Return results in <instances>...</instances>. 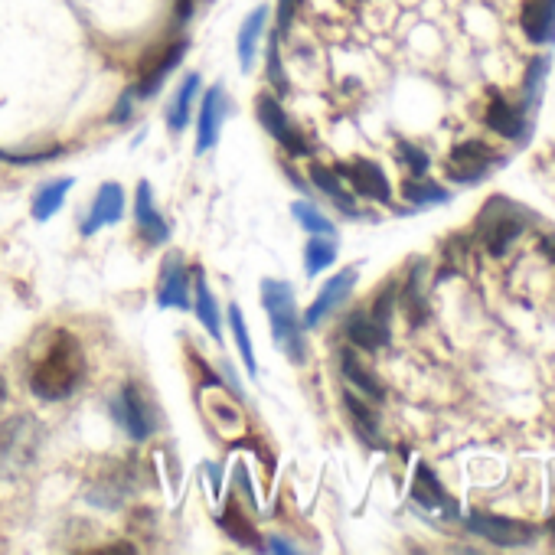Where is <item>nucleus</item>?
Masks as SVG:
<instances>
[{
    "instance_id": "a211bd4d",
    "label": "nucleus",
    "mask_w": 555,
    "mask_h": 555,
    "mask_svg": "<svg viewBox=\"0 0 555 555\" xmlns=\"http://www.w3.org/2000/svg\"><path fill=\"white\" fill-rule=\"evenodd\" d=\"M340 373H343V379L353 382V386L360 389L363 396L373 399V402L386 399V389H382V382L376 379L373 369L363 366V360L356 356V350H343V353H340Z\"/></svg>"
},
{
    "instance_id": "9d476101",
    "label": "nucleus",
    "mask_w": 555,
    "mask_h": 555,
    "mask_svg": "<svg viewBox=\"0 0 555 555\" xmlns=\"http://www.w3.org/2000/svg\"><path fill=\"white\" fill-rule=\"evenodd\" d=\"M226 89L213 85L206 92L203 105H200V121H196V154H209L219 144V131H222V118H226Z\"/></svg>"
},
{
    "instance_id": "f257e3e1",
    "label": "nucleus",
    "mask_w": 555,
    "mask_h": 555,
    "mask_svg": "<svg viewBox=\"0 0 555 555\" xmlns=\"http://www.w3.org/2000/svg\"><path fill=\"white\" fill-rule=\"evenodd\" d=\"M82 376H85L82 347L76 343L72 333L59 330L56 340H53V347H49L43 360L36 363L33 376H30V386H33V392L40 399L59 402V399H69L72 392L79 389Z\"/></svg>"
},
{
    "instance_id": "f8f14e48",
    "label": "nucleus",
    "mask_w": 555,
    "mask_h": 555,
    "mask_svg": "<svg viewBox=\"0 0 555 555\" xmlns=\"http://www.w3.org/2000/svg\"><path fill=\"white\" fill-rule=\"evenodd\" d=\"M183 53H187V40H174L167 49H160V53L154 56V63H147L144 72H141V82H138V89H131L138 98H151L160 85L167 82V76L180 66V59Z\"/></svg>"
},
{
    "instance_id": "72a5a7b5",
    "label": "nucleus",
    "mask_w": 555,
    "mask_h": 555,
    "mask_svg": "<svg viewBox=\"0 0 555 555\" xmlns=\"http://www.w3.org/2000/svg\"><path fill=\"white\" fill-rule=\"evenodd\" d=\"M268 82L275 85L278 92H288L285 66H281V56H278V36H271L268 40Z\"/></svg>"
},
{
    "instance_id": "0eeeda50",
    "label": "nucleus",
    "mask_w": 555,
    "mask_h": 555,
    "mask_svg": "<svg viewBox=\"0 0 555 555\" xmlns=\"http://www.w3.org/2000/svg\"><path fill=\"white\" fill-rule=\"evenodd\" d=\"M333 170L340 174V180H350V187L360 193L363 200H376V203L392 200V187L376 160L356 157V160H347V164H337Z\"/></svg>"
},
{
    "instance_id": "ddd939ff",
    "label": "nucleus",
    "mask_w": 555,
    "mask_h": 555,
    "mask_svg": "<svg viewBox=\"0 0 555 555\" xmlns=\"http://www.w3.org/2000/svg\"><path fill=\"white\" fill-rule=\"evenodd\" d=\"M190 278H187V265H183V258L174 255L167 258V265L160 268V285H157V304L160 307H180V311H187L190 307Z\"/></svg>"
},
{
    "instance_id": "f704fd0d",
    "label": "nucleus",
    "mask_w": 555,
    "mask_h": 555,
    "mask_svg": "<svg viewBox=\"0 0 555 555\" xmlns=\"http://www.w3.org/2000/svg\"><path fill=\"white\" fill-rule=\"evenodd\" d=\"M392 304H396V288L389 285V288L382 291L379 298H376L373 311H369V314H373V317L379 320V324H386V327H389V317H392Z\"/></svg>"
},
{
    "instance_id": "aec40b11",
    "label": "nucleus",
    "mask_w": 555,
    "mask_h": 555,
    "mask_svg": "<svg viewBox=\"0 0 555 555\" xmlns=\"http://www.w3.org/2000/svg\"><path fill=\"white\" fill-rule=\"evenodd\" d=\"M311 183L327 196V200L343 209L347 216H360L356 213V203H353V196L343 190V183H340V174L337 170H330V167H320V164H311Z\"/></svg>"
},
{
    "instance_id": "4be33fe9",
    "label": "nucleus",
    "mask_w": 555,
    "mask_h": 555,
    "mask_svg": "<svg viewBox=\"0 0 555 555\" xmlns=\"http://www.w3.org/2000/svg\"><path fill=\"white\" fill-rule=\"evenodd\" d=\"M402 307L405 314H409L412 324H422L428 307H425V262H415L409 271V281H405V291H402Z\"/></svg>"
},
{
    "instance_id": "f3484780",
    "label": "nucleus",
    "mask_w": 555,
    "mask_h": 555,
    "mask_svg": "<svg viewBox=\"0 0 555 555\" xmlns=\"http://www.w3.org/2000/svg\"><path fill=\"white\" fill-rule=\"evenodd\" d=\"M412 497H415V503H422L425 510H448V516H454V503H451L448 493H444L441 480L431 474L428 464H418L415 467Z\"/></svg>"
},
{
    "instance_id": "6ab92c4d",
    "label": "nucleus",
    "mask_w": 555,
    "mask_h": 555,
    "mask_svg": "<svg viewBox=\"0 0 555 555\" xmlns=\"http://www.w3.org/2000/svg\"><path fill=\"white\" fill-rule=\"evenodd\" d=\"M347 337L353 340V347H360L366 353H373L389 343V327L379 324L373 314H353L347 320Z\"/></svg>"
},
{
    "instance_id": "1a4fd4ad",
    "label": "nucleus",
    "mask_w": 555,
    "mask_h": 555,
    "mask_svg": "<svg viewBox=\"0 0 555 555\" xmlns=\"http://www.w3.org/2000/svg\"><path fill=\"white\" fill-rule=\"evenodd\" d=\"M493 164H503L500 157H493V151L487 144L480 141H464L458 147H451L448 154V170H451V180H461V183H474L484 174H490Z\"/></svg>"
},
{
    "instance_id": "dca6fc26",
    "label": "nucleus",
    "mask_w": 555,
    "mask_h": 555,
    "mask_svg": "<svg viewBox=\"0 0 555 555\" xmlns=\"http://www.w3.org/2000/svg\"><path fill=\"white\" fill-rule=\"evenodd\" d=\"M134 226H138L141 239L147 245H160V242H167V236H170L167 219L154 209L151 183H138V200H134Z\"/></svg>"
},
{
    "instance_id": "bb28decb",
    "label": "nucleus",
    "mask_w": 555,
    "mask_h": 555,
    "mask_svg": "<svg viewBox=\"0 0 555 555\" xmlns=\"http://www.w3.org/2000/svg\"><path fill=\"white\" fill-rule=\"evenodd\" d=\"M343 402H347V412H350V418H353V425H356V431H360V435L369 441V444H379V422H376V412L369 409L366 402H360L353 396V392H343Z\"/></svg>"
},
{
    "instance_id": "e433bc0d",
    "label": "nucleus",
    "mask_w": 555,
    "mask_h": 555,
    "mask_svg": "<svg viewBox=\"0 0 555 555\" xmlns=\"http://www.w3.org/2000/svg\"><path fill=\"white\" fill-rule=\"evenodd\" d=\"M56 154H59V147H49V151H40V154H4L0 151V160H10V164H40V160H49Z\"/></svg>"
},
{
    "instance_id": "2eb2a0df",
    "label": "nucleus",
    "mask_w": 555,
    "mask_h": 555,
    "mask_svg": "<svg viewBox=\"0 0 555 555\" xmlns=\"http://www.w3.org/2000/svg\"><path fill=\"white\" fill-rule=\"evenodd\" d=\"M487 128H490V131H497L500 138L523 141V138H526L529 121H526V111H523L520 105H513V102H507V98H503V95L493 92L490 108H487Z\"/></svg>"
},
{
    "instance_id": "20e7f679",
    "label": "nucleus",
    "mask_w": 555,
    "mask_h": 555,
    "mask_svg": "<svg viewBox=\"0 0 555 555\" xmlns=\"http://www.w3.org/2000/svg\"><path fill=\"white\" fill-rule=\"evenodd\" d=\"M464 526L471 529L474 536L493 542V546H503V549H520L529 546V542L536 539V529L529 523L520 520H510V516H497V513H467Z\"/></svg>"
},
{
    "instance_id": "7ed1b4c3",
    "label": "nucleus",
    "mask_w": 555,
    "mask_h": 555,
    "mask_svg": "<svg viewBox=\"0 0 555 555\" xmlns=\"http://www.w3.org/2000/svg\"><path fill=\"white\" fill-rule=\"evenodd\" d=\"M516 209L503 200V196H493L490 206L484 209V216H480V239H484V249L493 255V258H500V255H507V249L523 236V229H526V222L520 216H513Z\"/></svg>"
},
{
    "instance_id": "f03ea898",
    "label": "nucleus",
    "mask_w": 555,
    "mask_h": 555,
    "mask_svg": "<svg viewBox=\"0 0 555 555\" xmlns=\"http://www.w3.org/2000/svg\"><path fill=\"white\" fill-rule=\"evenodd\" d=\"M262 304L271 320V333L275 343L288 353V360L304 363L307 343H304V320L298 317V304H294V288L288 281L265 278L262 281Z\"/></svg>"
},
{
    "instance_id": "c756f323",
    "label": "nucleus",
    "mask_w": 555,
    "mask_h": 555,
    "mask_svg": "<svg viewBox=\"0 0 555 555\" xmlns=\"http://www.w3.org/2000/svg\"><path fill=\"white\" fill-rule=\"evenodd\" d=\"M549 76V56H536L533 63L526 69V79H523V105L526 108H536L542 102V85H546Z\"/></svg>"
},
{
    "instance_id": "393cba45",
    "label": "nucleus",
    "mask_w": 555,
    "mask_h": 555,
    "mask_svg": "<svg viewBox=\"0 0 555 555\" xmlns=\"http://www.w3.org/2000/svg\"><path fill=\"white\" fill-rule=\"evenodd\" d=\"M402 196L409 200L412 206H441L451 200V193L438 187V183H431L425 177H409L402 183Z\"/></svg>"
},
{
    "instance_id": "79ce46f5",
    "label": "nucleus",
    "mask_w": 555,
    "mask_h": 555,
    "mask_svg": "<svg viewBox=\"0 0 555 555\" xmlns=\"http://www.w3.org/2000/svg\"><path fill=\"white\" fill-rule=\"evenodd\" d=\"M549 529H552V533H555V516H552V520H549Z\"/></svg>"
},
{
    "instance_id": "cd10ccee",
    "label": "nucleus",
    "mask_w": 555,
    "mask_h": 555,
    "mask_svg": "<svg viewBox=\"0 0 555 555\" xmlns=\"http://www.w3.org/2000/svg\"><path fill=\"white\" fill-rule=\"evenodd\" d=\"M193 311L196 317H200V324L213 333V340L222 337V327H219V307H216V298L209 294L206 288V281L203 278H196V304H193Z\"/></svg>"
},
{
    "instance_id": "2f4dec72",
    "label": "nucleus",
    "mask_w": 555,
    "mask_h": 555,
    "mask_svg": "<svg viewBox=\"0 0 555 555\" xmlns=\"http://www.w3.org/2000/svg\"><path fill=\"white\" fill-rule=\"evenodd\" d=\"M291 216L298 219L307 232H314V236H333V222H330L324 213H320V209H317L314 203L298 200V203L291 206Z\"/></svg>"
},
{
    "instance_id": "423d86ee",
    "label": "nucleus",
    "mask_w": 555,
    "mask_h": 555,
    "mask_svg": "<svg viewBox=\"0 0 555 555\" xmlns=\"http://www.w3.org/2000/svg\"><path fill=\"white\" fill-rule=\"evenodd\" d=\"M255 111H258V125H262V128H265V131H268L271 138H275L281 147H285L288 154H294V157L311 154V147H307L304 134L288 121L285 108L278 105V98H275V95H268V92L258 95V98H255Z\"/></svg>"
},
{
    "instance_id": "39448f33",
    "label": "nucleus",
    "mask_w": 555,
    "mask_h": 555,
    "mask_svg": "<svg viewBox=\"0 0 555 555\" xmlns=\"http://www.w3.org/2000/svg\"><path fill=\"white\" fill-rule=\"evenodd\" d=\"M111 415H115V422L125 428L134 441L151 438L154 428H157V418L151 412V405H147L144 392L134 386V382H128V386L115 396V402H111Z\"/></svg>"
},
{
    "instance_id": "7c9ffc66",
    "label": "nucleus",
    "mask_w": 555,
    "mask_h": 555,
    "mask_svg": "<svg viewBox=\"0 0 555 555\" xmlns=\"http://www.w3.org/2000/svg\"><path fill=\"white\" fill-rule=\"evenodd\" d=\"M222 529H226V533L236 539V542H242V546H252V549H265V542H258V533H255V526L245 520L242 516V510H236V507H229L226 513H222Z\"/></svg>"
},
{
    "instance_id": "6e6552de",
    "label": "nucleus",
    "mask_w": 555,
    "mask_h": 555,
    "mask_svg": "<svg viewBox=\"0 0 555 555\" xmlns=\"http://www.w3.org/2000/svg\"><path fill=\"white\" fill-rule=\"evenodd\" d=\"M356 278H360V271L356 268H343L340 275H333L324 288H320V294L314 298V304L307 307L304 314V330H317L324 320L337 311V307L350 298V291L356 288Z\"/></svg>"
},
{
    "instance_id": "c85d7f7f",
    "label": "nucleus",
    "mask_w": 555,
    "mask_h": 555,
    "mask_svg": "<svg viewBox=\"0 0 555 555\" xmlns=\"http://www.w3.org/2000/svg\"><path fill=\"white\" fill-rule=\"evenodd\" d=\"M229 330H232V340H236V347H239L245 369H249V376H255L258 363H255V350H252V337H249V327H245V317L239 307H229Z\"/></svg>"
},
{
    "instance_id": "a878e982",
    "label": "nucleus",
    "mask_w": 555,
    "mask_h": 555,
    "mask_svg": "<svg viewBox=\"0 0 555 555\" xmlns=\"http://www.w3.org/2000/svg\"><path fill=\"white\" fill-rule=\"evenodd\" d=\"M333 262H337V245H333L327 236H314L311 242H307L304 249V271L307 275H320V271H327Z\"/></svg>"
},
{
    "instance_id": "b1692460",
    "label": "nucleus",
    "mask_w": 555,
    "mask_h": 555,
    "mask_svg": "<svg viewBox=\"0 0 555 555\" xmlns=\"http://www.w3.org/2000/svg\"><path fill=\"white\" fill-rule=\"evenodd\" d=\"M69 190H72V180H53V183H46V187L36 193V200H33V219L36 222L53 219L59 209H63Z\"/></svg>"
},
{
    "instance_id": "58836bf2",
    "label": "nucleus",
    "mask_w": 555,
    "mask_h": 555,
    "mask_svg": "<svg viewBox=\"0 0 555 555\" xmlns=\"http://www.w3.org/2000/svg\"><path fill=\"white\" fill-rule=\"evenodd\" d=\"M265 549H271V552H294V546H288V542H285V539H278V536H275V539H268V542H265Z\"/></svg>"
},
{
    "instance_id": "4c0bfd02",
    "label": "nucleus",
    "mask_w": 555,
    "mask_h": 555,
    "mask_svg": "<svg viewBox=\"0 0 555 555\" xmlns=\"http://www.w3.org/2000/svg\"><path fill=\"white\" fill-rule=\"evenodd\" d=\"M190 14H193V0H177V20L180 23L190 20Z\"/></svg>"
},
{
    "instance_id": "412c9836",
    "label": "nucleus",
    "mask_w": 555,
    "mask_h": 555,
    "mask_svg": "<svg viewBox=\"0 0 555 555\" xmlns=\"http://www.w3.org/2000/svg\"><path fill=\"white\" fill-rule=\"evenodd\" d=\"M265 23H268V7H255L249 17H245V23L239 27V63L242 69H252L255 63V46H258V36L265 33Z\"/></svg>"
},
{
    "instance_id": "c9c22d12",
    "label": "nucleus",
    "mask_w": 555,
    "mask_h": 555,
    "mask_svg": "<svg viewBox=\"0 0 555 555\" xmlns=\"http://www.w3.org/2000/svg\"><path fill=\"white\" fill-rule=\"evenodd\" d=\"M301 0H278V33H288L291 30V20L298 14Z\"/></svg>"
},
{
    "instance_id": "4468645a",
    "label": "nucleus",
    "mask_w": 555,
    "mask_h": 555,
    "mask_svg": "<svg viewBox=\"0 0 555 555\" xmlns=\"http://www.w3.org/2000/svg\"><path fill=\"white\" fill-rule=\"evenodd\" d=\"M520 27L529 43H555V0H523Z\"/></svg>"
},
{
    "instance_id": "a19ab883",
    "label": "nucleus",
    "mask_w": 555,
    "mask_h": 555,
    "mask_svg": "<svg viewBox=\"0 0 555 555\" xmlns=\"http://www.w3.org/2000/svg\"><path fill=\"white\" fill-rule=\"evenodd\" d=\"M4 396H7V389H4V382H0V402H4Z\"/></svg>"
},
{
    "instance_id": "473e14b6",
    "label": "nucleus",
    "mask_w": 555,
    "mask_h": 555,
    "mask_svg": "<svg viewBox=\"0 0 555 555\" xmlns=\"http://www.w3.org/2000/svg\"><path fill=\"white\" fill-rule=\"evenodd\" d=\"M399 157L405 160V167H409L412 177H425V174H428V164H431V160H428V154L422 151V147L402 141V144H399Z\"/></svg>"
},
{
    "instance_id": "9b49d317",
    "label": "nucleus",
    "mask_w": 555,
    "mask_h": 555,
    "mask_svg": "<svg viewBox=\"0 0 555 555\" xmlns=\"http://www.w3.org/2000/svg\"><path fill=\"white\" fill-rule=\"evenodd\" d=\"M125 216V190L121 183H102L92 200V213L82 222V236H95L98 229L115 226Z\"/></svg>"
},
{
    "instance_id": "ea45409f",
    "label": "nucleus",
    "mask_w": 555,
    "mask_h": 555,
    "mask_svg": "<svg viewBox=\"0 0 555 555\" xmlns=\"http://www.w3.org/2000/svg\"><path fill=\"white\" fill-rule=\"evenodd\" d=\"M542 252H546V255L552 258V262H555V232H552V236L542 239Z\"/></svg>"
},
{
    "instance_id": "5701e85b",
    "label": "nucleus",
    "mask_w": 555,
    "mask_h": 555,
    "mask_svg": "<svg viewBox=\"0 0 555 555\" xmlns=\"http://www.w3.org/2000/svg\"><path fill=\"white\" fill-rule=\"evenodd\" d=\"M196 95H200V76H196V72H190V76L183 79V85H180V92H177V98H174V105H170V111H167L170 131H183V128H187Z\"/></svg>"
}]
</instances>
